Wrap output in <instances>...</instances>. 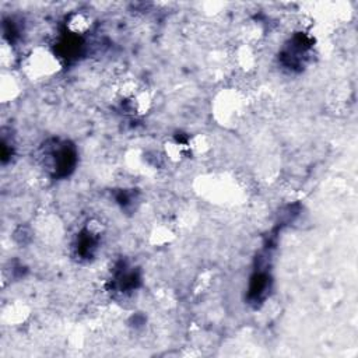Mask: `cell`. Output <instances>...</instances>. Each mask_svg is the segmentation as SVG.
<instances>
[{"instance_id":"7a4b0ae2","label":"cell","mask_w":358,"mask_h":358,"mask_svg":"<svg viewBox=\"0 0 358 358\" xmlns=\"http://www.w3.org/2000/svg\"><path fill=\"white\" fill-rule=\"evenodd\" d=\"M66 27L74 35H84L91 28V18L84 13H74L69 17Z\"/></svg>"},{"instance_id":"6da1fadb","label":"cell","mask_w":358,"mask_h":358,"mask_svg":"<svg viewBox=\"0 0 358 358\" xmlns=\"http://www.w3.org/2000/svg\"><path fill=\"white\" fill-rule=\"evenodd\" d=\"M24 71L31 80H45L59 70V59L48 49L36 48L22 62Z\"/></svg>"}]
</instances>
